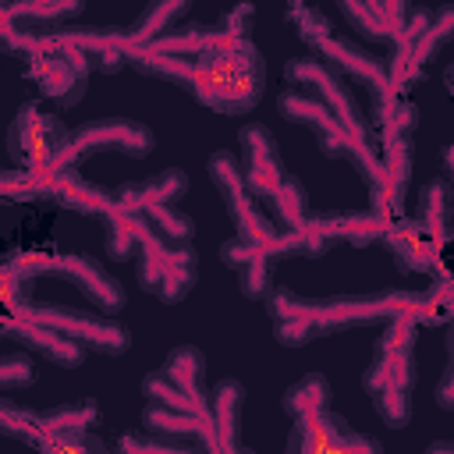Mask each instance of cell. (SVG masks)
<instances>
[{"mask_svg":"<svg viewBox=\"0 0 454 454\" xmlns=\"http://www.w3.org/2000/svg\"><path fill=\"white\" fill-rule=\"evenodd\" d=\"M277 110H280L287 121H294V124H309V128H316L319 145H323V142H330V138L351 135V131L340 124V117H337V114H333L319 96H312V92H305V89H294V85L280 92Z\"/></svg>","mask_w":454,"mask_h":454,"instance_id":"cell-22","label":"cell"},{"mask_svg":"<svg viewBox=\"0 0 454 454\" xmlns=\"http://www.w3.org/2000/svg\"><path fill=\"white\" fill-rule=\"evenodd\" d=\"M419 128V110L408 96L397 92H380L372 117H369V138L372 142H390V138H411Z\"/></svg>","mask_w":454,"mask_h":454,"instance_id":"cell-24","label":"cell"},{"mask_svg":"<svg viewBox=\"0 0 454 454\" xmlns=\"http://www.w3.org/2000/svg\"><path fill=\"white\" fill-rule=\"evenodd\" d=\"M436 404L443 411H454V319L447 323V369L436 383Z\"/></svg>","mask_w":454,"mask_h":454,"instance_id":"cell-42","label":"cell"},{"mask_svg":"<svg viewBox=\"0 0 454 454\" xmlns=\"http://www.w3.org/2000/svg\"><path fill=\"white\" fill-rule=\"evenodd\" d=\"M103 227H106V255L114 262H124V259H131L135 248H142V216L138 213L114 209L103 216Z\"/></svg>","mask_w":454,"mask_h":454,"instance_id":"cell-35","label":"cell"},{"mask_svg":"<svg viewBox=\"0 0 454 454\" xmlns=\"http://www.w3.org/2000/svg\"><path fill=\"white\" fill-rule=\"evenodd\" d=\"M142 216L149 220L153 234H160L167 245H192V238H195V220L188 213L174 209V202L149 206V209H142Z\"/></svg>","mask_w":454,"mask_h":454,"instance_id":"cell-36","label":"cell"},{"mask_svg":"<svg viewBox=\"0 0 454 454\" xmlns=\"http://www.w3.org/2000/svg\"><path fill=\"white\" fill-rule=\"evenodd\" d=\"M415 333H419V319L415 316H394L387 319L376 348H372V362L362 372V387L365 394H380V390H408L419 380L415 369Z\"/></svg>","mask_w":454,"mask_h":454,"instance_id":"cell-5","label":"cell"},{"mask_svg":"<svg viewBox=\"0 0 454 454\" xmlns=\"http://www.w3.org/2000/svg\"><path fill=\"white\" fill-rule=\"evenodd\" d=\"M284 74H287V82H291L294 89H305V92L319 96V99L340 117V124H344L351 135H369V124H365V117H362V106H358L355 92L348 89L344 74H340L333 64H326L323 57H294V60L284 64Z\"/></svg>","mask_w":454,"mask_h":454,"instance_id":"cell-10","label":"cell"},{"mask_svg":"<svg viewBox=\"0 0 454 454\" xmlns=\"http://www.w3.org/2000/svg\"><path fill=\"white\" fill-rule=\"evenodd\" d=\"M160 369H163V376H167L177 390H184L188 397L209 404V394L202 390V380H206V355H202L195 344H181V348H174Z\"/></svg>","mask_w":454,"mask_h":454,"instance_id":"cell-29","label":"cell"},{"mask_svg":"<svg viewBox=\"0 0 454 454\" xmlns=\"http://www.w3.org/2000/svg\"><path fill=\"white\" fill-rule=\"evenodd\" d=\"M433 450H454V440H436Z\"/></svg>","mask_w":454,"mask_h":454,"instance_id":"cell-44","label":"cell"},{"mask_svg":"<svg viewBox=\"0 0 454 454\" xmlns=\"http://www.w3.org/2000/svg\"><path fill=\"white\" fill-rule=\"evenodd\" d=\"M64 142H67V128L60 124L57 114L43 110L39 103H21V110L7 128V156L14 160V167H28V170L53 167Z\"/></svg>","mask_w":454,"mask_h":454,"instance_id":"cell-9","label":"cell"},{"mask_svg":"<svg viewBox=\"0 0 454 454\" xmlns=\"http://www.w3.org/2000/svg\"><path fill=\"white\" fill-rule=\"evenodd\" d=\"M57 39L78 46L103 74H114L128 64L131 46L124 39V28H53Z\"/></svg>","mask_w":454,"mask_h":454,"instance_id":"cell-20","label":"cell"},{"mask_svg":"<svg viewBox=\"0 0 454 454\" xmlns=\"http://www.w3.org/2000/svg\"><path fill=\"white\" fill-rule=\"evenodd\" d=\"M284 411L291 419H305V415H319L330 408V383L323 372H305L298 383H291L280 397Z\"/></svg>","mask_w":454,"mask_h":454,"instance_id":"cell-32","label":"cell"},{"mask_svg":"<svg viewBox=\"0 0 454 454\" xmlns=\"http://www.w3.org/2000/svg\"><path fill=\"white\" fill-rule=\"evenodd\" d=\"M188 7H192V0H149L145 11L124 28V39H128L131 53L142 50V46H153L156 39H163L174 28V21L188 14Z\"/></svg>","mask_w":454,"mask_h":454,"instance_id":"cell-26","label":"cell"},{"mask_svg":"<svg viewBox=\"0 0 454 454\" xmlns=\"http://www.w3.org/2000/svg\"><path fill=\"white\" fill-rule=\"evenodd\" d=\"M372 408L383 419V426L401 429L411 419V394L408 390H380V394H372Z\"/></svg>","mask_w":454,"mask_h":454,"instance_id":"cell-38","label":"cell"},{"mask_svg":"<svg viewBox=\"0 0 454 454\" xmlns=\"http://www.w3.org/2000/svg\"><path fill=\"white\" fill-rule=\"evenodd\" d=\"M262 82H266L262 53L245 35L213 53H202L188 89L213 114L238 117V114H248L262 99Z\"/></svg>","mask_w":454,"mask_h":454,"instance_id":"cell-2","label":"cell"},{"mask_svg":"<svg viewBox=\"0 0 454 454\" xmlns=\"http://www.w3.org/2000/svg\"><path fill=\"white\" fill-rule=\"evenodd\" d=\"M4 333L7 337H21L25 348L39 351L43 358L57 362V365H82L85 362V344L67 337L64 330L50 326V323H39L32 316H21V312H4Z\"/></svg>","mask_w":454,"mask_h":454,"instance_id":"cell-18","label":"cell"},{"mask_svg":"<svg viewBox=\"0 0 454 454\" xmlns=\"http://www.w3.org/2000/svg\"><path fill=\"white\" fill-rule=\"evenodd\" d=\"M326 64H333L344 78H355L362 85H369L376 96L380 92H390V78H387V64L380 57H372L369 50H362L358 43L351 39H340V35H330L319 50H316Z\"/></svg>","mask_w":454,"mask_h":454,"instance_id":"cell-19","label":"cell"},{"mask_svg":"<svg viewBox=\"0 0 454 454\" xmlns=\"http://www.w3.org/2000/svg\"><path fill=\"white\" fill-rule=\"evenodd\" d=\"M142 422H145V429L167 433V436H170V433H195L206 450H216V433H213V419H209V415L177 411V408H167V404L149 401L145 411H142Z\"/></svg>","mask_w":454,"mask_h":454,"instance_id":"cell-27","label":"cell"},{"mask_svg":"<svg viewBox=\"0 0 454 454\" xmlns=\"http://www.w3.org/2000/svg\"><path fill=\"white\" fill-rule=\"evenodd\" d=\"M422 294L415 291H376V294H344V298H298L294 291H273L270 294V316H273V337L284 348H298L312 337L337 333L348 326L394 319V316H415Z\"/></svg>","mask_w":454,"mask_h":454,"instance_id":"cell-1","label":"cell"},{"mask_svg":"<svg viewBox=\"0 0 454 454\" xmlns=\"http://www.w3.org/2000/svg\"><path fill=\"white\" fill-rule=\"evenodd\" d=\"M241 408H245V387L238 380H220L209 394L216 450H245L241 447Z\"/></svg>","mask_w":454,"mask_h":454,"instance_id":"cell-23","label":"cell"},{"mask_svg":"<svg viewBox=\"0 0 454 454\" xmlns=\"http://www.w3.org/2000/svg\"><path fill=\"white\" fill-rule=\"evenodd\" d=\"M419 220L429 227L436 241L447 245L454 238V181L447 177L426 181V188L419 192Z\"/></svg>","mask_w":454,"mask_h":454,"instance_id":"cell-28","label":"cell"},{"mask_svg":"<svg viewBox=\"0 0 454 454\" xmlns=\"http://www.w3.org/2000/svg\"><path fill=\"white\" fill-rule=\"evenodd\" d=\"M337 4H340V11H344L348 25H351L358 35H365V39H387V43H390L387 28L380 25V18L369 11V4H365V0H337Z\"/></svg>","mask_w":454,"mask_h":454,"instance_id":"cell-39","label":"cell"},{"mask_svg":"<svg viewBox=\"0 0 454 454\" xmlns=\"http://www.w3.org/2000/svg\"><path fill=\"white\" fill-rule=\"evenodd\" d=\"M443 85H447V96L454 99V64H450V67L443 71Z\"/></svg>","mask_w":454,"mask_h":454,"instance_id":"cell-43","label":"cell"},{"mask_svg":"<svg viewBox=\"0 0 454 454\" xmlns=\"http://www.w3.org/2000/svg\"><path fill=\"white\" fill-rule=\"evenodd\" d=\"M85 0H4V21L25 25L28 32H53L82 11Z\"/></svg>","mask_w":454,"mask_h":454,"instance_id":"cell-25","label":"cell"},{"mask_svg":"<svg viewBox=\"0 0 454 454\" xmlns=\"http://www.w3.org/2000/svg\"><path fill=\"white\" fill-rule=\"evenodd\" d=\"M238 142H241V156L238 160H241L245 181L255 192V199L266 202L273 195V188L280 184V177L287 174L284 160H280V149H277V138L270 135L266 124H245Z\"/></svg>","mask_w":454,"mask_h":454,"instance_id":"cell-15","label":"cell"},{"mask_svg":"<svg viewBox=\"0 0 454 454\" xmlns=\"http://www.w3.org/2000/svg\"><path fill=\"white\" fill-rule=\"evenodd\" d=\"M156 149V138L145 124L128 121V117H106V121H92L82 124L78 131L67 135L64 149L57 153L53 167H78L82 160L96 156V153H124L131 160L149 156Z\"/></svg>","mask_w":454,"mask_h":454,"instance_id":"cell-7","label":"cell"},{"mask_svg":"<svg viewBox=\"0 0 454 454\" xmlns=\"http://www.w3.org/2000/svg\"><path fill=\"white\" fill-rule=\"evenodd\" d=\"M429 273H436V284H429V291H422L419 301V326H443L454 319V277L443 273V262H436Z\"/></svg>","mask_w":454,"mask_h":454,"instance_id":"cell-33","label":"cell"},{"mask_svg":"<svg viewBox=\"0 0 454 454\" xmlns=\"http://www.w3.org/2000/svg\"><path fill=\"white\" fill-rule=\"evenodd\" d=\"M53 273L64 277V280H71V284L85 294V301H89L92 309H99V312H106V316L124 309V287H121L96 259L78 255V252H67V255H57Z\"/></svg>","mask_w":454,"mask_h":454,"instance_id":"cell-17","label":"cell"},{"mask_svg":"<svg viewBox=\"0 0 454 454\" xmlns=\"http://www.w3.org/2000/svg\"><path fill=\"white\" fill-rule=\"evenodd\" d=\"M287 21H291V28L298 32V39H301L309 50H319V46L333 35L330 18H326L319 7H312L309 0H287Z\"/></svg>","mask_w":454,"mask_h":454,"instance_id":"cell-37","label":"cell"},{"mask_svg":"<svg viewBox=\"0 0 454 454\" xmlns=\"http://www.w3.org/2000/svg\"><path fill=\"white\" fill-rule=\"evenodd\" d=\"M35 380V362L21 351H11L0 358V387L4 390H18V387H28Z\"/></svg>","mask_w":454,"mask_h":454,"instance_id":"cell-40","label":"cell"},{"mask_svg":"<svg viewBox=\"0 0 454 454\" xmlns=\"http://www.w3.org/2000/svg\"><path fill=\"white\" fill-rule=\"evenodd\" d=\"M206 170H209V181L216 184V192H220V199H223V206H227V216H231V223L238 227L241 238L270 241V238L280 234V223H277L270 213L259 209V199H255V192L248 188L245 170H241V160H238L234 153L216 149V153L209 156Z\"/></svg>","mask_w":454,"mask_h":454,"instance_id":"cell-6","label":"cell"},{"mask_svg":"<svg viewBox=\"0 0 454 454\" xmlns=\"http://www.w3.org/2000/svg\"><path fill=\"white\" fill-rule=\"evenodd\" d=\"M266 206H270V216H273L280 227H298V223L309 216L305 184H301L294 174H284L280 184L273 188V195L266 199Z\"/></svg>","mask_w":454,"mask_h":454,"instance_id":"cell-34","label":"cell"},{"mask_svg":"<svg viewBox=\"0 0 454 454\" xmlns=\"http://www.w3.org/2000/svg\"><path fill=\"white\" fill-rule=\"evenodd\" d=\"M383 245L390 248L394 266L401 273H429L440 262V248H443V241H436L419 216L415 220H404V216L390 220L383 231Z\"/></svg>","mask_w":454,"mask_h":454,"instance_id":"cell-16","label":"cell"},{"mask_svg":"<svg viewBox=\"0 0 454 454\" xmlns=\"http://www.w3.org/2000/svg\"><path fill=\"white\" fill-rule=\"evenodd\" d=\"M280 248H277V238L270 241H252V238H241L234 234L231 241L220 245V262L238 270L241 277V294L245 298H266L273 291V270L280 262Z\"/></svg>","mask_w":454,"mask_h":454,"instance_id":"cell-12","label":"cell"},{"mask_svg":"<svg viewBox=\"0 0 454 454\" xmlns=\"http://www.w3.org/2000/svg\"><path fill=\"white\" fill-rule=\"evenodd\" d=\"M135 273H138L142 291L174 305L195 284V248L192 245H167L160 234H153L149 220L142 216V259H138Z\"/></svg>","mask_w":454,"mask_h":454,"instance_id":"cell-4","label":"cell"},{"mask_svg":"<svg viewBox=\"0 0 454 454\" xmlns=\"http://www.w3.org/2000/svg\"><path fill=\"white\" fill-rule=\"evenodd\" d=\"M128 64L138 71V74H149V78H163V82H177V85H192L195 78V67H199V57H181V53H163L156 46H142L128 57Z\"/></svg>","mask_w":454,"mask_h":454,"instance_id":"cell-30","label":"cell"},{"mask_svg":"<svg viewBox=\"0 0 454 454\" xmlns=\"http://www.w3.org/2000/svg\"><path fill=\"white\" fill-rule=\"evenodd\" d=\"M21 57H25V74L39 85V92H43L50 103H57V106H74V103L85 96L92 60H89L78 46L57 39L53 32H35L32 46H28Z\"/></svg>","mask_w":454,"mask_h":454,"instance_id":"cell-3","label":"cell"},{"mask_svg":"<svg viewBox=\"0 0 454 454\" xmlns=\"http://www.w3.org/2000/svg\"><path fill=\"white\" fill-rule=\"evenodd\" d=\"M7 312H21V316H32L39 323H50V326L64 330L67 337L82 340L89 351H99V355H124L131 348V333L99 309L78 312V309H67V305H35L32 298H25L18 305H7Z\"/></svg>","mask_w":454,"mask_h":454,"instance_id":"cell-8","label":"cell"},{"mask_svg":"<svg viewBox=\"0 0 454 454\" xmlns=\"http://www.w3.org/2000/svg\"><path fill=\"white\" fill-rule=\"evenodd\" d=\"M188 192V177L184 170L170 167V170H160L145 181H128L114 192V209H124V213H142L149 206H160V202H177L181 195Z\"/></svg>","mask_w":454,"mask_h":454,"instance_id":"cell-21","label":"cell"},{"mask_svg":"<svg viewBox=\"0 0 454 454\" xmlns=\"http://www.w3.org/2000/svg\"><path fill=\"white\" fill-rule=\"evenodd\" d=\"M287 450H380V443L355 433L344 415L326 408L319 415L294 419L291 436H287Z\"/></svg>","mask_w":454,"mask_h":454,"instance_id":"cell-14","label":"cell"},{"mask_svg":"<svg viewBox=\"0 0 454 454\" xmlns=\"http://www.w3.org/2000/svg\"><path fill=\"white\" fill-rule=\"evenodd\" d=\"M39 170V199H50L64 209L89 213V216H106L114 213V192L85 181L74 167H35Z\"/></svg>","mask_w":454,"mask_h":454,"instance_id":"cell-13","label":"cell"},{"mask_svg":"<svg viewBox=\"0 0 454 454\" xmlns=\"http://www.w3.org/2000/svg\"><path fill=\"white\" fill-rule=\"evenodd\" d=\"M99 422V404L96 401H74V404H60V408H46V411H28V408H14L11 401H4L0 408V429L7 436L28 440L39 447V440L64 433V429H92Z\"/></svg>","mask_w":454,"mask_h":454,"instance_id":"cell-11","label":"cell"},{"mask_svg":"<svg viewBox=\"0 0 454 454\" xmlns=\"http://www.w3.org/2000/svg\"><path fill=\"white\" fill-rule=\"evenodd\" d=\"M454 39V4H443V7H436L433 14H429V21H426V28L415 35V39H408L404 46H408V53H411V60H415V67H422L426 71V64L447 46Z\"/></svg>","mask_w":454,"mask_h":454,"instance_id":"cell-31","label":"cell"},{"mask_svg":"<svg viewBox=\"0 0 454 454\" xmlns=\"http://www.w3.org/2000/svg\"><path fill=\"white\" fill-rule=\"evenodd\" d=\"M43 450H103V440H96L89 429H64L46 440H39Z\"/></svg>","mask_w":454,"mask_h":454,"instance_id":"cell-41","label":"cell"}]
</instances>
